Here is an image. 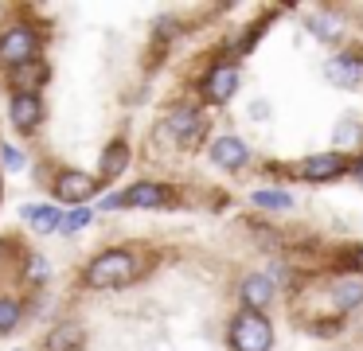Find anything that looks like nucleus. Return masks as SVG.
<instances>
[{
	"label": "nucleus",
	"mask_w": 363,
	"mask_h": 351,
	"mask_svg": "<svg viewBox=\"0 0 363 351\" xmlns=\"http://www.w3.org/2000/svg\"><path fill=\"white\" fill-rule=\"evenodd\" d=\"M355 137H359V125H355L352 117H347V121L336 129V140H340V145H347V140H355Z\"/></svg>",
	"instance_id": "4be33fe9"
},
{
	"label": "nucleus",
	"mask_w": 363,
	"mask_h": 351,
	"mask_svg": "<svg viewBox=\"0 0 363 351\" xmlns=\"http://www.w3.org/2000/svg\"><path fill=\"white\" fill-rule=\"evenodd\" d=\"M94 218V211H86V207H74V211H67V215H59V226L55 230H63V234H74V230H82V226Z\"/></svg>",
	"instance_id": "f3484780"
},
{
	"label": "nucleus",
	"mask_w": 363,
	"mask_h": 351,
	"mask_svg": "<svg viewBox=\"0 0 363 351\" xmlns=\"http://www.w3.org/2000/svg\"><path fill=\"white\" fill-rule=\"evenodd\" d=\"M32 273H35V277H48V262H43V257H40V262H32Z\"/></svg>",
	"instance_id": "b1692460"
},
{
	"label": "nucleus",
	"mask_w": 363,
	"mask_h": 351,
	"mask_svg": "<svg viewBox=\"0 0 363 351\" xmlns=\"http://www.w3.org/2000/svg\"><path fill=\"white\" fill-rule=\"evenodd\" d=\"M79 324H63V328H55L51 332V340H48V351H67V347H74L79 343Z\"/></svg>",
	"instance_id": "dca6fc26"
},
{
	"label": "nucleus",
	"mask_w": 363,
	"mask_h": 351,
	"mask_svg": "<svg viewBox=\"0 0 363 351\" xmlns=\"http://www.w3.org/2000/svg\"><path fill=\"white\" fill-rule=\"evenodd\" d=\"M125 164H129V148L121 145V140H113V145L102 152V160H98V176L113 179V176H121V172H125Z\"/></svg>",
	"instance_id": "ddd939ff"
},
{
	"label": "nucleus",
	"mask_w": 363,
	"mask_h": 351,
	"mask_svg": "<svg viewBox=\"0 0 363 351\" xmlns=\"http://www.w3.org/2000/svg\"><path fill=\"white\" fill-rule=\"evenodd\" d=\"M20 324V304L16 301H0V332H12Z\"/></svg>",
	"instance_id": "6ab92c4d"
},
{
	"label": "nucleus",
	"mask_w": 363,
	"mask_h": 351,
	"mask_svg": "<svg viewBox=\"0 0 363 351\" xmlns=\"http://www.w3.org/2000/svg\"><path fill=\"white\" fill-rule=\"evenodd\" d=\"M211 160L219 164V168H242V164L250 160V152H246V145L238 137H219L211 145Z\"/></svg>",
	"instance_id": "423d86ee"
},
{
	"label": "nucleus",
	"mask_w": 363,
	"mask_h": 351,
	"mask_svg": "<svg viewBox=\"0 0 363 351\" xmlns=\"http://www.w3.org/2000/svg\"><path fill=\"white\" fill-rule=\"evenodd\" d=\"M20 215H24L40 234H48V230H55V226H59V211L51 207V203H28V207L20 211Z\"/></svg>",
	"instance_id": "4468645a"
},
{
	"label": "nucleus",
	"mask_w": 363,
	"mask_h": 351,
	"mask_svg": "<svg viewBox=\"0 0 363 351\" xmlns=\"http://www.w3.org/2000/svg\"><path fill=\"white\" fill-rule=\"evenodd\" d=\"M324 74H328L336 86H355L359 74H363V59H355V55H336V59H328Z\"/></svg>",
	"instance_id": "6e6552de"
},
{
	"label": "nucleus",
	"mask_w": 363,
	"mask_h": 351,
	"mask_svg": "<svg viewBox=\"0 0 363 351\" xmlns=\"http://www.w3.org/2000/svg\"><path fill=\"white\" fill-rule=\"evenodd\" d=\"M355 269H363V250H359V254H355Z\"/></svg>",
	"instance_id": "393cba45"
},
{
	"label": "nucleus",
	"mask_w": 363,
	"mask_h": 351,
	"mask_svg": "<svg viewBox=\"0 0 363 351\" xmlns=\"http://www.w3.org/2000/svg\"><path fill=\"white\" fill-rule=\"evenodd\" d=\"M16 78L20 86H28V82H35V78H43V67H35V62H28V67H16Z\"/></svg>",
	"instance_id": "412c9836"
},
{
	"label": "nucleus",
	"mask_w": 363,
	"mask_h": 351,
	"mask_svg": "<svg viewBox=\"0 0 363 351\" xmlns=\"http://www.w3.org/2000/svg\"><path fill=\"white\" fill-rule=\"evenodd\" d=\"M35 51H40V35L32 28H4L0 35V55L9 67H28L35 62Z\"/></svg>",
	"instance_id": "7ed1b4c3"
},
{
	"label": "nucleus",
	"mask_w": 363,
	"mask_h": 351,
	"mask_svg": "<svg viewBox=\"0 0 363 351\" xmlns=\"http://www.w3.org/2000/svg\"><path fill=\"white\" fill-rule=\"evenodd\" d=\"M359 176H363V168H359Z\"/></svg>",
	"instance_id": "a878e982"
},
{
	"label": "nucleus",
	"mask_w": 363,
	"mask_h": 351,
	"mask_svg": "<svg viewBox=\"0 0 363 351\" xmlns=\"http://www.w3.org/2000/svg\"><path fill=\"white\" fill-rule=\"evenodd\" d=\"M121 203H129V207H160V203H164V187L160 184H137V187H129L125 195H113V207H121Z\"/></svg>",
	"instance_id": "1a4fd4ad"
},
{
	"label": "nucleus",
	"mask_w": 363,
	"mask_h": 351,
	"mask_svg": "<svg viewBox=\"0 0 363 351\" xmlns=\"http://www.w3.org/2000/svg\"><path fill=\"white\" fill-rule=\"evenodd\" d=\"M40 113H43V101L35 98V94L20 90L16 98H12V121H16L20 129H32V125L40 121Z\"/></svg>",
	"instance_id": "9d476101"
},
{
	"label": "nucleus",
	"mask_w": 363,
	"mask_h": 351,
	"mask_svg": "<svg viewBox=\"0 0 363 351\" xmlns=\"http://www.w3.org/2000/svg\"><path fill=\"white\" fill-rule=\"evenodd\" d=\"M254 203H258V207H274V211L293 207V199L285 191H258V195H254Z\"/></svg>",
	"instance_id": "a211bd4d"
},
{
	"label": "nucleus",
	"mask_w": 363,
	"mask_h": 351,
	"mask_svg": "<svg viewBox=\"0 0 363 351\" xmlns=\"http://www.w3.org/2000/svg\"><path fill=\"white\" fill-rule=\"evenodd\" d=\"M133 269H137V262H133L129 250H110V254H102V257L90 262L86 281L98 285V289H113V285H125V281L133 277Z\"/></svg>",
	"instance_id": "f03ea898"
},
{
	"label": "nucleus",
	"mask_w": 363,
	"mask_h": 351,
	"mask_svg": "<svg viewBox=\"0 0 363 351\" xmlns=\"http://www.w3.org/2000/svg\"><path fill=\"white\" fill-rule=\"evenodd\" d=\"M230 343H235V351H269V343H274V328H269V320L262 316V312H238L235 324H230Z\"/></svg>",
	"instance_id": "f257e3e1"
},
{
	"label": "nucleus",
	"mask_w": 363,
	"mask_h": 351,
	"mask_svg": "<svg viewBox=\"0 0 363 351\" xmlns=\"http://www.w3.org/2000/svg\"><path fill=\"white\" fill-rule=\"evenodd\" d=\"M269 296H274V281H269V277H262V273L246 277V285H242V301H246V308H250V312L266 308Z\"/></svg>",
	"instance_id": "9b49d317"
},
{
	"label": "nucleus",
	"mask_w": 363,
	"mask_h": 351,
	"mask_svg": "<svg viewBox=\"0 0 363 351\" xmlns=\"http://www.w3.org/2000/svg\"><path fill=\"white\" fill-rule=\"evenodd\" d=\"M332 301H336L340 308H355V304H363V281L340 277L336 285H332Z\"/></svg>",
	"instance_id": "2eb2a0df"
},
{
	"label": "nucleus",
	"mask_w": 363,
	"mask_h": 351,
	"mask_svg": "<svg viewBox=\"0 0 363 351\" xmlns=\"http://www.w3.org/2000/svg\"><path fill=\"white\" fill-rule=\"evenodd\" d=\"M94 179L86 176V172H63L59 176V184H55V191H59V199H67V203H82L86 195H94Z\"/></svg>",
	"instance_id": "39448f33"
},
{
	"label": "nucleus",
	"mask_w": 363,
	"mask_h": 351,
	"mask_svg": "<svg viewBox=\"0 0 363 351\" xmlns=\"http://www.w3.org/2000/svg\"><path fill=\"white\" fill-rule=\"evenodd\" d=\"M313 31H316V35H324V39H336V20H328V16H324V20L313 23Z\"/></svg>",
	"instance_id": "5701e85b"
},
{
	"label": "nucleus",
	"mask_w": 363,
	"mask_h": 351,
	"mask_svg": "<svg viewBox=\"0 0 363 351\" xmlns=\"http://www.w3.org/2000/svg\"><path fill=\"white\" fill-rule=\"evenodd\" d=\"M168 129L180 137V145H196V137L203 133V117H199L196 109L180 106V109H172V113H168Z\"/></svg>",
	"instance_id": "20e7f679"
},
{
	"label": "nucleus",
	"mask_w": 363,
	"mask_h": 351,
	"mask_svg": "<svg viewBox=\"0 0 363 351\" xmlns=\"http://www.w3.org/2000/svg\"><path fill=\"white\" fill-rule=\"evenodd\" d=\"M347 164H344V156H336V152H324V156H313V160H305L297 168V176H305V179H332V176H340Z\"/></svg>",
	"instance_id": "0eeeda50"
},
{
	"label": "nucleus",
	"mask_w": 363,
	"mask_h": 351,
	"mask_svg": "<svg viewBox=\"0 0 363 351\" xmlns=\"http://www.w3.org/2000/svg\"><path fill=\"white\" fill-rule=\"evenodd\" d=\"M238 86V67H215V74L207 78V98L215 101H227Z\"/></svg>",
	"instance_id": "f8f14e48"
},
{
	"label": "nucleus",
	"mask_w": 363,
	"mask_h": 351,
	"mask_svg": "<svg viewBox=\"0 0 363 351\" xmlns=\"http://www.w3.org/2000/svg\"><path fill=\"white\" fill-rule=\"evenodd\" d=\"M0 160H4V168H9V172H20V168H24V156H20V148H12V145L0 148Z\"/></svg>",
	"instance_id": "aec40b11"
}]
</instances>
